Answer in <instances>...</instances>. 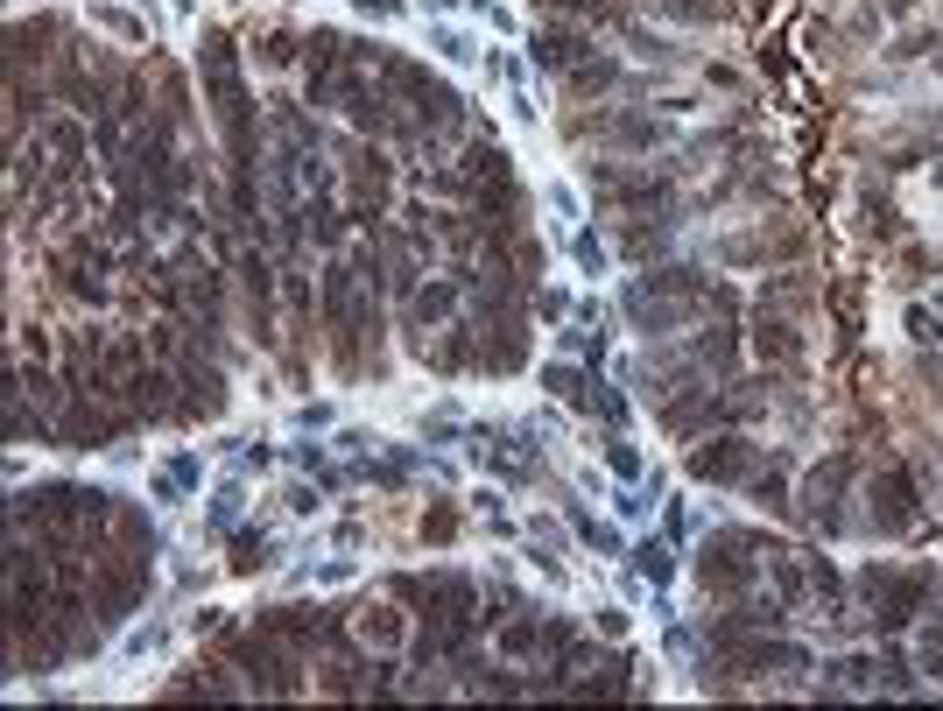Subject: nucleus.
Returning <instances> with one entry per match:
<instances>
[{
	"instance_id": "16",
	"label": "nucleus",
	"mask_w": 943,
	"mask_h": 711,
	"mask_svg": "<svg viewBox=\"0 0 943 711\" xmlns=\"http://www.w3.org/2000/svg\"><path fill=\"white\" fill-rule=\"evenodd\" d=\"M698 359H704V367H719V374H733V359H740V332L725 324V311H719V324H711V332L698 338Z\"/></svg>"
},
{
	"instance_id": "12",
	"label": "nucleus",
	"mask_w": 943,
	"mask_h": 711,
	"mask_svg": "<svg viewBox=\"0 0 943 711\" xmlns=\"http://www.w3.org/2000/svg\"><path fill=\"white\" fill-rule=\"evenodd\" d=\"M754 345H761V359H782V367H796V359H803L796 324H788V317H775V303L761 311V324H754Z\"/></svg>"
},
{
	"instance_id": "10",
	"label": "nucleus",
	"mask_w": 943,
	"mask_h": 711,
	"mask_svg": "<svg viewBox=\"0 0 943 711\" xmlns=\"http://www.w3.org/2000/svg\"><path fill=\"white\" fill-rule=\"evenodd\" d=\"M591 56V35L585 29H543L535 35V64L543 71H577Z\"/></svg>"
},
{
	"instance_id": "24",
	"label": "nucleus",
	"mask_w": 943,
	"mask_h": 711,
	"mask_svg": "<svg viewBox=\"0 0 943 711\" xmlns=\"http://www.w3.org/2000/svg\"><path fill=\"white\" fill-rule=\"evenodd\" d=\"M641 571L648 578H669V550H641Z\"/></svg>"
},
{
	"instance_id": "19",
	"label": "nucleus",
	"mask_w": 943,
	"mask_h": 711,
	"mask_svg": "<svg viewBox=\"0 0 943 711\" xmlns=\"http://www.w3.org/2000/svg\"><path fill=\"white\" fill-rule=\"evenodd\" d=\"M500 648H507V656H528V648H543V627H535V620H507Z\"/></svg>"
},
{
	"instance_id": "9",
	"label": "nucleus",
	"mask_w": 943,
	"mask_h": 711,
	"mask_svg": "<svg viewBox=\"0 0 943 711\" xmlns=\"http://www.w3.org/2000/svg\"><path fill=\"white\" fill-rule=\"evenodd\" d=\"M599 205H620V211H662V205H669V177H599Z\"/></svg>"
},
{
	"instance_id": "11",
	"label": "nucleus",
	"mask_w": 943,
	"mask_h": 711,
	"mask_svg": "<svg viewBox=\"0 0 943 711\" xmlns=\"http://www.w3.org/2000/svg\"><path fill=\"white\" fill-rule=\"evenodd\" d=\"M838 493H845V466H817L810 487H803V514L817 529H838Z\"/></svg>"
},
{
	"instance_id": "23",
	"label": "nucleus",
	"mask_w": 943,
	"mask_h": 711,
	"mask_svg": "<svg viewBox=\"0 0 943 711\" xmlns=\"http://www.w3.org/2000/svg\"><path fill=\"white\" fill-rule=\"evenodd\" d=\"M289 50H296L289 35H268V43H261V56H268V64H289Z\"/></svg>"
},
{
	"instance_id": "13",
	"label": "nucleus",
	"mask_w": 943,
	"mask_h": 711,
	"mask_svg": "<svg viewBox=\"0 0 943 711\" xmlns=\"http://www.w3.org/2000/svg\"><path fill=\"white\" fill-rule=\"evenodd\" d=\"M56 275H64V290H71V296H85V303H99V296H106V268H92L85 247L56 254Z\"/></svg>"
},
{
	"instance_id": "6",
	"label": "nucleus",
	"mask_w": 943,
	"mask_h": 711,
	"mask_svg": "<svg viewBox=\"0 0 943 711\" xmlns=\"http://www.w3.org/2000/svg\"><path fill=\"white\" fill-rule=\"evenodd\" d=\"M754 445H746V437H711V445L690 458V472L698 479H719V487H733V479H754Z\"/></svg>"
},
{
	"instance_id": "8",
	"label": "nucleus",
	"mask_w": 943,
	"mask_h": 711,
	"mask_svg": "<svg viewBox=\"0 0 943 711\" xmlns=\"http://www.w3.org/2000/svg\"><path fill=\"white\" fill-rule=\"evenodd\" d=\"M873 522L880 529H909L915 522V479H909V466H888L873 479Z\"/></svg>"
},
{
	"instance_id": "1",
	"label": "nucleus",
	"mask_w": 943,
	"mask_h": 711,
	"mask_svg": "<svg viewBox=\"0 0 943 711\" xmlns=\"http://www.w3.org/2000/svg\"><path fill=\"white\" fill-rule=\"evenodd\" d=\"M698 303H711V290L690 275V268H669V275H648L641 290H633V317H641L648 332H677Z\"/></svg>"
},
{
	"instance_id": "18",
	"label": "nucleus",
	"mask_w": 943,
	"mask_h": 711,
	"mask_svg": "<svg viewBox=\"0 0 943 711\" xmlns=\"http://www.w3.org/2000/svg\"><path fill=\"white\" fill-rule=\"evenodd\" d=\"M564 79H570V92H606L612 79H620V71H612L606 56H599V64H577V71H564Z\"/></svg>"
},
{
	"instance_id": "20",
	"label": "nucleus",
	"mask_w": 943,
	"mask_h": 711,
	"mask_svg": "<svg viewBox=\"0 0 943 711\" xmlns=\"http://www.w3.org/2000/svg\"><path fill=\"white\" fill-rule=\"evenodd\" d=\"M451 303H458V290H451V282H430V290L416 296V317H444Z\"/></svg>"
},
{
	"instance_id": "14",
	"label": "nucleus",
	"mask_w": 943,
	"mask_h": 711,
	"mask_svg": "<svg viewBox=\"0 0 943 711\" xmlns=\"http://www.w3.org/2000/svg\"><path fill=\"white\" fill-rule=\"evenodd\" d=\"M599 142H606V148H656V142H662V127L648 121V113H620V121H606V127H599Z\"/></svg>"
},
{
	"instance_id": "17",
	"label": "nucleus",
	"mask_w": 943,
	"mask_h": 711,
	"mask_svg": "<svg viewBox=\"0 0 943 711\" xmlns=\"http://www.w3.org/2000/svg\"><path fill=\"white\" fill-rule=\"evenodd\" d=\"M775 585H782V599H788V606L810 599V571H803V556H775Z\"/></svg>"
},
{
	"instance_id": "3",
	"label": "nucleus",
	"mask_w": 943,
	"mask_h": 711,
	"mask_svg": "<svg viewBox=\"0 0 943 711\" xmlns=\"http://www.w3.org/2000/svg\"><path fill=\"white\" fill-rule=\"evenodd\" d=\"M367 290H374V282H359L353 268H324V317H332V338H338L345 359H353V345L367 338V324H374Z\"/></svg>"
},
{
	"instance_id": "4",
	"label": "nucleus",
	"mask_w": 943,
	"mask_h": 711,
	"mask_svg": "<svg viewBox=\"0 0 943 711\" xmlns=\"http://www.w3.org/2000/svg\"><path fill=\"white\" fill-rule=\"evenodd\" d=\"M754 535H711L704 543V556H698V578H704V592H746L754 585Z\"/></svg>"
},
{
	"instance_id": "22",
	"label": "nucleus",
	"mask_w": 943,
	"mask_h": 711,
	"mask_svg": "<svg viewBox=\"0 0 943 711\" xmlns=\"http://www.w3.org/2000/svg\"><path fill=\"white\" fill-rule=\"evenodd\" d=\"M922 669H930V677H943V620L930 627V641H922Z\"/></svg>"
},
{
	"instance_id": "2",
	"label": "nucleus",
	"mask_w": 943,
	"mask_h": 711,
	"mask_svg": "<svg viewBox=\"0 0 943 711\" xmlns=\"http://www.w3.org/2000/svg\"><path fill=\"white\" fill-rule=\"evenodd\" d=\"M859 592H866V606H873V627L880 634H901L915 620V606L930 599V571H866L859 578Z\"/></svg>"
},
{
	"instance_id": "15",
	"label": "nucleus",
	"mask_w": 943,
	"mask_h": 711,
	"mask_svg": "<svg viewBox=\"0 0 943 711\" xmlns=\"http://www.w3.org/2000/svg\"><path fill=\"white\" fill-rule=\"evenodd\" d=\"M401 634H409V620H401L395 606H367L359 613V641L367 648H401Z\"/></svg>"
},
{
	"instance_id": "5",
	"label": "nucleus",
	"mask_w": 943,
	"mask_h": 711,
	"mask_svg": "<svg viewBox=\"0 0 943 711\" xmlns=\"http://www.w3.org/2000/svg\"><path fill=\"white\" fill-rule=\"evenodd\" d=\"M142 585H148V571L134 564V556H121V564H99V571H92V613H99V620L127 613L134 599H142Z\"/></svg>"
},
{
	"instance_id": "7",
	"label": "nucleus",
	"mask_w": 943,
	"mask_h": 711,
	"mask_svg": "<svg viewBox=\"0 0 943 711\" xmlns=\"http://www.w3.org/2000/svg\"><path fill=\"white\" fill-rule=\"evenodd\" d=\"M240 669L254 677L261 690H275V698H289L296 690V662L282 656V641H268V634H254V641H240Z\"/></svg>"
},
{
	"instance_id": "21",
	"label": "nucleus",
	"mask_w": 943,
	"mask_h": 711,
	"mask_svg": "<svg viewBox=\"0 0 943 711\" xmlns=\"http://www.w3.org/2000/svg\"><path fill=\"white\" fill-rule=\"evenodd\" d=\"M8 43H14V50H50V22H22Z\"/></svg>"
}]
</instances>
